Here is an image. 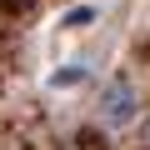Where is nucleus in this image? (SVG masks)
Masks as SVG:
<instances>
[{"mask_svg":"<svg viewBox=\"0 0 150 150\" xmlns=\"http://www.w3.org/2000/svg\"><path fill=\"white\" fill-rule=\"evenodd\" d=\"M135 115H140L135 80H130V75H110V80L100 85V95H95V120L105 130H125V125H135Z\"/></svg>","mask_w":150,"mask_h":150,"instance_id":"f257e3e1","label":"nucleus"},{"mask_svg":"<svg viewBox=\"0 0 150 150\" xmlns=\"http://www.w3.org/2000/svg\"><path fill=\"white\" fill-rule=\"evenodd\" d=\"M80 75H90V65H65V70L55 75V85H75Z\"/></svg>","mask_w":150,"mask_h":150,"instance_id":"f03ea898","label":"nucleus"},{"mask_svg":"<svg viewBox=\"0 0 150 150\" xmlns=\"http://www.w3.org/2000/svg\"><path fill=\"white\" fill-rule=\"evenodd\" d=\"M145 145H150V120H145Z\"/></svg>","mask_w":150,"mask_h":150,"instance_id":"7ed1b4c3","label":"nucleus"}]
</instances>
